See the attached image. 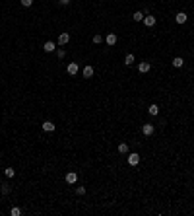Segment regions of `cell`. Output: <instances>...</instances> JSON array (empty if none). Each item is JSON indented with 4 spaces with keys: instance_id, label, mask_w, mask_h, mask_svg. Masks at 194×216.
I'll use <instances>...</instances> for the list:
<instances>
[{
    "instance_id": "obj_1",
    "label": "cell",
    "mask_w": 194,
    "mask_h": 216,
    "mask_svg": "<svg viewBox=\"0 0 194 216\" xmlns=\"http://www.w3.org/2000/svg\"><path fill=\"white\" fill-rule=\"evenodd\" d=\"M140 164V154H136V152H132V154H128V166L136 167Z\"/></svg>"
},
{
    "instance_id": "obj_2",
    "label": "cell",
    "mask_w": 194,
    "mask_h": 216,
    "mask_svg": "<svg viewBox=\"0 0 194 216\" xmlns=\"http://www.w3.org/2000/svg\"><path fill=\"white\" fill-rule=\"evenodd\" d=\"M153 125H151V123H144L142 125V134L144 136H151V134H153Z\"/></svg>"
},
{
    "instance_id": "obj_3",
    "label": "cell",
    "mask_w": 194,
    "mask_h": 216,
    "mask_svg": "<svg viewBox=\"0 0 194 216\" xmlns=\"http://www.w3.org/2000/svg\"><path fill=\"white\" fill-rule=\"evenodd\" d=\"M78 70H80V66H78V62H70V64L66 66V72L70 76H76L78 74Z\"/></svg>"
},
{
    "instance_id": "obj_4",
    "label": "cell",
    "mask_w": 194,
    "mask_h": 216,
    "mask_svg": "<svg viewBox=\"0 0 194 216\" xmlns=\"http://www.w3.org/2000/svg\"><path fill=\"white\" fill-rule=\"evenodd\" d=\"M41 129H43V130H45V133H52V130H55V129H56V125H55V123H52V121H45V123H43V125H41Z\"/></svg>"
},
{
    "instance_id": "obj_5",
    "label": "cell",
    "mask_w": 194,
    "mask_h": 216,
    "mask_svg": "<svg viewBox=\"0 0 194 216\" xmlns=\"http://www.w3.org/2000/svg\"><path fill=\"white\" fill-rule=\"evenodd\" d=\"M68 41H70V33H66V31H64V33L58 35V45H60V47L68 45Z\"/></svg>"
},
{
    "instance_id": "obj_6",
    "label": "cell",
    "mask_w": 194,
    "mask_h": 216,
    "mask_svg": "<svg viewBox=\"0 0 194 216\" xmlns=\"http://www.w3.org/2000/svg\"><path fill=\"white\" fill-rule=\"evenodd\" d=\"M76 181H78V173H76V171H68V173H66V183L74 185Z\"/></svg>"
},
{
    "instance_id": "obj_7",
    "label": "cell",
    "mask_w": 194,
    "mask_h": 216,
    "mask_svg": "<svg viewBox=\"0 0 194 216\" xmlns=\"http://www.w3.org/2000/svg\"><path fill=\"white\" fill-rule=\"evenodd\" d=\"M117 41H118V37H117V35H115V33H109L107 35V37H105V43H107V45H117Z\"/></svg>"
},
{
    "instance_id": "obj_8",
    "label": "cell",
    "mask_w": 194,
    "mask_h": 216,
    "mask_svg": "<svg viewBox=\"0 0 194 216\" xmlns=\"http://www.w3.org/2000/svg\"><path fill=\"white\" fill-rule=\"evenodd\" d=\"M186 20H188V16H186L185 12L175 14V22H177V24H186Z\"/></svg>"
},
{
    "instance_id": "obj_9",
    "label": "cell",
    "mask_w": 194,
    "mask_h": 216,
    "mask_svg": "<svg viewBox=\"0 0 194 216\" xmlns=\"http://www.w3.org/2000/svg\"><path fill=\"white\" fill-rule=\"evenodd\" d=\"M150 70H151L150 62H140L138 64V72H142V74H146V72H150Z\"/></svg>"
},
{
    "instance_id": "obj_10",
    "label": "cell",
    "mask_w": 194,
    "mask_h": 216,
    "mask_svg": "<svg viewBox=\"0 0 194 216\" xmlns=\"http://www.w3.org/2000/svg\"><path fill=\"white\" fill-rule=\"evenodd\" d=\"M142 22L148 25V27H153V25H155V16H144Z\"/></svg>"
},
{
    "instance_id": "obj_11",
    "label": "cell",
    "mask_w": 194,
    "mask_h": 216,
    "mask_svg": "<svg viewBox=\"0 0 194 216\" xmlns=\"http://www.w3.org/2000/svg\"><path fill=\"white\" fill-rule=\"evenodd\" d=\"M93 66H83V70H82V74H83V78H91L93 76Z\"/></svg>"
},
{
    "instance_id": "obj_12",
    "label": "cell",
    "mask_w": 194,
    "mask_h": 216,
    "mask_svg": "<svg viewBox=\"0 0 194 216\" xmlns=\"http://www.w3.org/2000/svg\"><path fill=\"white\" fill-rule=\"evenodd\" d=\"M148 113L153 115V117H155V115H159V105H157V103H151L150 107H148Z\"/></svg>"
},
{
    "instance_id": "obj_13",
    "label": "cell",
    "mask_w": 194,
    "mask_h": 216,
    "mask_svg": "<svg viewBox=\"0 0 194 216\" xmlns=\"http://www.w3.org/2000/svg\"><path fill=\"white\" fill-rule=\"evenodd\" d=\"M55 49H56V45L52 43V41H47V43L43 45V51H45V53H52Z\"/></svg>"
},
{
    "instance_id": "obj_14",
    "label": "cell",
    "mask_w": 194,
    "mask_h": 216,
    "mask_svg": "<svg viewBox=\"0 0 194 216\" xmlns=\"http://www.w3.org/2000/svg\"><path fill=\"white\" fill-rule=\"evenodd\" d=\"M132 20H134V22H142V20H144V12H142V10L134 12V14H132Z\"/></svg>"
},
{
    "instance_id": "obj_15",
    "label": "cell",
    "mask_w": 194,
    "mask_h": 216,
    "mask_svg": "<svg viewBox=\"0 0 194 216\" xmlns=\"http://www.w3.org/2000/svg\"><path fill=\"white\" fill-rule=\"evenodd\" d=\"M182 64H185V60H182V57H175V59H173V66H175V68H181Z\"/></svg>"
},
{
    "instance_id": "obj_16",
    "label": "cell",
    "mask_w": 194,
    "mask_h": 216,
    "mask_svg": "<svg viewBox=\"0 0 194 216\" xmlns=\"http://www.w3.org/2000/svg\"><path fill=\"white\" fill-rule=\"evenodd\" d=\"M134 60H136V57L132 55V53H128V55H126V59H124V64L130 66V64H134Z\"/></svg>"
},
{
    "instance_id": "obj_17",
    "label": "cell",
    "mask_w": 194,
    "mask_h": 216,
    "mask_svg": "<svg viewBox=\"0 0 194 216\" xmlns=\"http://www.w3.org/2000/svg\"><path fill=\"white\" fill-rule=\"evenodd\" d=\"M4 175H6V177H14L16 170H14V167H4Z\"/></svg>"
},
{
    "instance_id": "obj_18",
    "label": "cell",
    "mask_w": 194,
    "mask_h": 216,
    "mask_svg": "<svg viewBox=\"0 0 194 216\" xmlns=\"http://www.w3.org/2000/svg\"><path fill=\"white\" fill-rule=\"evenodd\" d=\"M118 152H120V154H128V144H126V142L118 144Z\"/></svg>"
},
{
    "instance_id": "obj_19",
    "label": "cell",
    "mask_w": 194,
    "mask_h": 216,
    "mask_svg": "<svg viewBox=\"0 0 194 216\" xmlns=\"http://www.w3.org/2000/svg\"><path fill=\"white\" fill-rule=\"evenodd\" d=\"M10 214H12V216H19V214H22V208H19V207H14L12 210H10Z\"/></svg>"
},
{
    "instance_id": "obj_20",
    "label": "cell",
    "mask_w": 194,
    "mask_h": 216,
    "mask_svg": "<svg viewBox=\"0 0 194 216\" xmlns=\"http://www.w3.org/2000/svg\"><path fill=\"white\" fill-rule=\"evenodd\" d=\"M93 43H95V45H99V43H103V37H101V35H93Z\"/></svg>"
},
{
    "instance_id": "obj_21",
    "label": "cell",
    "mask_w": 194,
    "mask_h": 216,
    "mask_svg": "<svg viewBox=\"0 0 194 216\" xmlns=\"http://www.w3.org/2000/svg\"><path fill=\"white\" fill-rule=\"evenodd\" d=\"M56 57H58V59H64V57H66V51H64V49H58V51H56Z\"/></svg>"
},
{
    "instance_id": "obj_22",
    "label": "cell",
    "mask_w": 194,
    "mask_h": 216,
    "mask_svg": "<svg viewBox=\"0 0 194 216\" xmlns=\"http://www.w3.org/2000/svg\"><path fill=\"white\" fill-rule=\"evenodd\" d=\"M22 2V6H25V8H29L31 4H33V0H19Z\"/></svg>"
},
{
    "instance_id": "obj_23",
    "label": "cell",
    "mask_w": 194,
    "mask_h": 216,
    "mask_svg": "<svg viewBox=\"0 0 194 216\" xmlns=\"http://www.w3.org/2000/svg\"><path fill=\"white\" fill-rule=\"evenodd\" d=\"M0 191H2V195H8V193H10V185H2V189H0Z\"/></svg>"
},
{
    "instance_id": "obj_24",
    "label": "cell",
    "mask_w": 194,
    "mask_h": 216,
    "mask_svg": "<svg viewBox=\"0 0 194 216\" xmlns=\"http://www.w3.org/2000/svg\"><path fill=\"white\" fill-rule=\"evenodd\" d=\"M76 193L78 195H86V187H76Z\"/></svg>"
},
{
    "instance_id": "obj_25",
    "label": "cell",
    "mask_w": 194,
    "mask_h": 216,
    "mask_svg": "<svg viewBox=\"0 0 194 216\" xmlns=\"http://www.w3.org/2000/svg\"><path fill=\"white\" fill-rule=\"evenodd\" d=\"M58 2L62 4V6H66V4H70V0H58Z\"/></svg>"
}]
</instances>
